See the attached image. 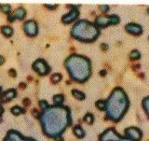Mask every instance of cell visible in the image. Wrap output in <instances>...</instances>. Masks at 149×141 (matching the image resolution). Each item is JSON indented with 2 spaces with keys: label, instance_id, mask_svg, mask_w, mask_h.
Segmentation results:
<instances>
[{
  "label": "cell",
  "instance_id": "17",
  "mask_svg": "<svg viewBox=\"0 0 149 141\" xmlns=\"http://www.w3.org/2000/svg\"><path fill=\"white\" fill-rule=\"evenodd\" d=\"M130 58L132 59V60H133V61L139 60L140 58H141V53H140L138 51L133 50L132 53H130Z\"/></svg>",
  "mask_w": 149,
  "mask_h": 141
},
{
  "label": "cell",
  "instance_id": "27",
  "mask_svg": "<svg viewBox=\"0 0 149 141\" xmlns=\"http://www.w3.org/2000/svg\"><path fill=\"white\" fill-rule=\"evenodd\" d=\"M4 62H5L4 57H3L2 55H0V65H3V64H4Z\"/></svg>",
  "mask_w": 149,
  "mask_h": 141
},
{
  "label": "cell",
  "instance_id": "31",
  "mask_svg": "<svg viewBox=\"0 0 149 141\" xmlns=\"http://www.w3.org/2000/svg\"><path fill=\"white\" fill-rule=\"evenodd\" d=\"M148 39H149V37H148Z\"/></svg>",
  "mask_w": 149,
  "mask_h": 141
},
{
  "label": "cell",
  "instance_id": "19",
  "mask_svg": "<svg viewBox=\"0 0 149 141\" xmlns=\"http://www.w3.org/2000/svg\"><path fill=\"white\" fill-rule=\"evenodd\" d=\"M84 121H85V123H87L88 124H91L93 123V121H94V117L91 113H87L85 117H84Z\"/></svg>",
  "mask_w": 149,
  "mask_h": 141
},
{
  "label": "cell",
  "instance_id": "21",
  "mask_svg": "<svg viewBox=\"0 0 149 141\" xmlns=\"http://www.w3.org/2000/svg\"><path fill=\"white\" fill-rule=\"evenodd\" d=\"M51 79H52V81H53L54 83H57V82L61 81V79H62V75H61V74H58V73L53 74V75H52V77H51Z\"/></svg>",
  "mask_w": 149,
  "mask_h": 141
},
{
  "label": "cell",
  "instance_id": "16",
  "mask_svg": "<svg viewBox=\"0 0 149 141\" xmlns=\"http://www.w3.org/2000/svg\"><path fill=\"white\" fill-rule=\"evenodd\" d=\"M10 111H11V113L13 115H15V116H18V115H21L22 113H24V109H22V107H17V106L13 107L12 109H10Z\"/></svg>",
  "mask_w": 149,
  "mask_h": 141
},
{
  "label": "cell",
  "instance_id": "14",
  "mask_svg": "<svg viewBox=\"0 0 149 141\" xmlns=\"http://www.w3.org/2000/svg\"><path fill=\"white\" fill-rule=\"evenodd\" d=\"M1 32H2V34L5 36H7V37H9V36H11L13 35V29L10 26H8V25L3 26L1 28Z\"/></svg>",
  "mask_w": 149,
  "mask_h": 141
},
{
  "label": "cell",
  "instance_id": "30",
  "mask_svg": "<svg viewBox=\"0 0 149 141\" xmlns=\"http://www.w3.org/2000/svg\"><path fill=\"white\" fill-rule=\"evenodd\" d=\"M2 95V89H1V87H0V95Z\"/></svg>",
  "mask_w": 149,
  "mask_h": 141
},
{
  "label": "cell",
  "instance_id": "10",
  "mask_svg": "<svg viewBox=\"0 0 149 141\" xmlns=\"http://www.w3.org/2000/svg\"><path fill=\"white\" fill-rule=\"evenodd\" d=\"M78 15H79L78 11L77 8H74V9H72V11H70L69 13H67L66 15H64L63 17V22H64V23L72 22L73 21H74L78 17Z\"/></svg>",
  "mask_w": 149,
  "mask_h": 141
},
{
  "label": "cell",
  "instance_id": "5",
  "mask_svg": "<svg viewBox=\"0 0 149 141\" xmlns=\"http://www.w3.org/2000/svg\"><path fill=\"white\" fill-rule=\"evenodd\" d=\"M96 25L99 27H105L109 25H116L119 22V18L116 15H110V16H100L96 19Z\"/></svg>",
  "mask_w": 149,
  "mask_h": 141
},
{
  "label": "cell",
  "instance_id": "26",
  "mask_svg": "<svg viewBox=\"0 0 149 141\" xmlns=\"http://www.w3.org/2000/svg\"><path fill=\"white\" fill-rule=\"evenodd\" d=\"M8 20L9 22H13L14 20H15V18H14V16H13V15H9Z\"/></svg>",
  "mask_w": 149,
  "mask_h": 141
},
{
  "label": "cell",
  "instance_id": "29",
  "mask_svg": "<svg viewBox=\"0 0 149 141\" xmlns=\"http://www.w3.org/2000/svg\"><path fill=\"white\" fill-rule=\"evenodd\" d=\"M3 111H4V110H3V107H1V105H0V116H1V115H2V113H3Z\"/></svg>",
  "mask_w": 149,
  "mask_h": 141
},
{
  "label": "cell",
  "instance_id": "28",
  "mask_svg": "<svg viewBox=\"0 0 149 141\" xmlns=\"http://www.w3.org/2000/svg\"><path fill=\"white\" fill-rule=\"evenodd\" d=\"M29 99H24V101H23V104H25V105H29Z\"/></svg>",
  "mask_w": 149,
  "mask_h": 141
},
{
  "label": "cell",
  "instance_id": "15",
  "mask_svg": "<svg viewBox=\"0 0 149 141\" xmlns=\"http://www.w3.org/2000/svg\"><path fill=\"white\" fill-rule=\"evenodd\" d=\"M72 93H73L74 97H76L78 100L85 99V95H84V93H82L81 91H78V90H77V89H74V90L72 91Z\"/></svg>",
  "mask_w": 149,
  "mask_h": 141
},
{
  "label": "cell",
  "instance_id": "7",
  "mask_svg": "<svg viewBox=\"0 0 149 141\" xmlns=\"http://www.w3.org/2000/svg\"><path fill=\"white\" fill-rule=\"evenodd\" d=\"M125 135L126 137L132 139V141H139L142 138V132L139 128L136 127H130L125 130Z\"/></svg>",
  "mask_w": 149,
  "mask_h": 141
},
{
  "label": "cell",
  "instance_id": "23",
  "mask_svg": "<svg viewBox=\"0 0 149 141\" xmlns=\"http://www.w3.org/2000/svg\"><path fill=\"white\" fill-rule=\"evenodd\" d=\"M100 8L102 12H107L109 11V6H107V5H101Z\"/></svg>",
  "mask_w": 149,
  "mask_h": 141
},
{
  "label": "cell",
  "instance_id": "22",
  "mask_svg": "<svg viewBox=\"0 0 149 141\" xmlns=\"http://www.w3.org/2000/svg\"><path fill=\"white\" fill-rule=\"evenodd\" d=\"M1 11L4 12V13H6V14H8V13H10V11H11V7L9 6V5H2L1 6Z\"/></svg>",
  "mask_w": 149,
  "mask_h": 141
},
{
  "label": "cell",
  "instance_id": "25",
  "mask_svg": "<svg viewBox=\"0 0 149 141\" xmlns=\"http://www.w3.org/2000/svg\"><path fill=\"white\" fill-rule=\"evenodd\" d=\"M9 75H11V76H13V77H15L16 76V73H15V70L14 69H10L9 70Z\"/></svg>",
  "mask_w": 149,
  "mask_h": 141
},
{
  "label": "cell",
  "instance_id": "9",
  "mask_svg": "<svg viewBox=\"0 0 149 141\" xmlns=\"http://www.w3.org/2000/svg\"><path fill=\"white\" fill-rule=\"evenodd\" d=\"M125 29L132 35H140L143 32L142 26L140 25H137V23H129V25H126Z\"/></svg>",
  "mask_w": 149,
  "mask_h": 141
},
{
  "label": "cell",
  "instance_id": "11",
  "mask_svg": "<svg viewBox=\"0 0 149 141\" xmlns=\"http://www.w3.org/2000/svg\"><path fill=\"white\" fill-rule=\"evenodd\" d=\"M15 96H16V90L15 89H10V90H8L7 92L2 93L1 99L4 102H7V101L13 99Z\"/></svg>",
  "mask_w": 149,
  "mask_h": 141
},
{
  "label": "cell",
  "instance_id": "3",
  "mask_svg": "<svg viewBox=\"0 0 149 141\" xmlns=\"http://www.w3.org/2000/svg\"><path fill=\"white\" fill-rule=\"evenodd\" d=\"M85 32L79 39L80 41H94V39L99 36V30L96 26H94L91 22L87 21H80L78 22L72 29V36H74L79 33Z\"/></svg>",
  "mask_w": 149,
  "mask_h": 141
},
{
  "label": "cell",
  "instance_id": "4",
  "mask_svg": "<svg viewBox=\"0 0 149 141\" xmlns=\"http://www.w3.org/2000/svg\"><path fill=\"white\" fill-rule=\"evenodd\" d=\"M100 141H132V139H130L129 137H120L118 135V133L116 132L115 129H108L105 132L102 133L100 135Z\"/></svg>",
  "mask_w": 149,
  "mask_h": 141
},
{
  "label": "cell",
  "instance_id": "8",
  "mask_svg": "<svg viewBox=\"0 0 149 141\" xmlns=\"http://www.w3.org/2000/svg\"><path fill=\"white\" fill-rule=\"evenodd\" d=\"M23 30L25 31L26 35L30 36H35L37 34V31H38V28H37V25L35 21H27L24 25H23Z\"/></svg>",
  "mask_w": 149,
  "mask_h": 141
},
{
  "label": "cell",
  "instance_id": "2",
  "mask_svg": "<svg viewBox=\"0 0 149 141\" xmlns=\"http://www.w3.org/2000/svg\"><path fill=\"white\" fill-rule=\"evenodd\" d=\"M129 101L124 91L120 88H116L110 95L108 101H106L105 110L107 111L108 119L118 121L123 117L128 109Z\"/></svg>",
  "mask_w": 149,
  "mask_h": 141
},
{
  "label": "cell",
  "instance_id": "20",
  "mask_svg": "<svg viewBox=\"0 0 149 141\" xmlns=\"http://www.w3.org/2000/svg\"><path fill=\"white\" fill-rule=\"evenodd\" d=\"M95 105H96V107H97L99 109H101V110H104V109H105V107H106V101H104V100H99V101H97V102L95 103Z\"/></svg>",
  "mask_w": 149,
  "mask_h": 141
},
{
  "label": "cell",
  "instance_id": "13",
  "mask_svg": "<svg viewBox=\"0 0 149 141\" xmlns=\"http://www.w3.org/2000/svg\"><path fill=\"white\" fill-rule=\"evenodd\" d=\"M26 15V11H25V9L24 8H18L15 11V13H14V18L15 19H18V20H22L23 18L25 17Z\"/></svg>",
  "mask_w": 149,
  "mask_h": 141
},
{
  "label": "cell",
  "instance_id": "1",
  "mask_svg": "<svg viewBox=\"0 0 149 141\" xmlns=\"http://www.w3.org/2000/svg\"><path fill=\"white\" fill-rule=\"evenodd\" d=\"M40 121L44 133L50 137L56 138L68 126L67 123H61V121L71 123L70 111L67 109H63V107H51L43 112Z\"/></svg>",
  "mask_w": 149,
  "mask_h": 141
},
{
  "label": "cell",
  "instance_id": "18",
  "mask_svg": "<svg viewBox=\"0 0 149 141\" xmlns=\"http://www.w3.org/2000/svg\"><path fill=\"white\" fill-rule=\"evenodd\" d=\"M64 100V96L62 95H56L53 96V101L56 105H61L63 104V102Z\"/></svg>",
  "mask_w": 149,
  "mask_h": 141
},
{
  "label": "cell",
  "instance_id": "24",
  "mask_svg": "<svg viewBox=\"0 0 149 141\" xmlns=\"http://www.w3.org/2000/svg\"><path fill=\"white\" fill-rule=\"evenodd\" d=\"M39 105L41 106V107L43 109H46L47 107H48V103H47L46 101H40L39 102Z\"/></svg>",
  "mask_w": 149,
  "mask_h": 141
},
{
  "label": "cell",
  "instance_id": "12",
  "mask_svg": "<svg viewBox=\"0 0 149 141\" xmlns=\"http://www.w3.org/2000/svg\"><path fill=\"white\" fill-rule=\"evenodd\" d=\"M74 135H76L77 137L78 138H83L84 137H85V132H84L83 128L81 127L80 125H77L74 127Z\"/></svg>",
  "mask_w": 149,
  "mask_h": 141
},
{
  "label": "cell",
  "instance_id": "6",
  "mask_svg": "<svg viewBox=\"0 0 149 141\" xmlns=\"http://www.w3.org/2000/svg\"><path fill=\"white\" fill-rule=\"evenodd\" d=\"M33 68H34L39 75H42V76L49 73V67L48 65V64L42 59L36 60L34 63V65H33Z\"/></svg>",
  "mask_w": 149,
  "mask_h": 141
}]
</instances>
